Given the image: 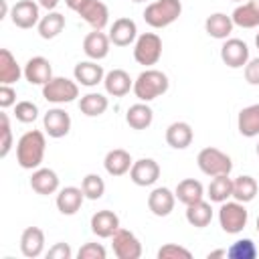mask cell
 Wrapping results in <instances>:
<instances>
[{
  "instance_id": "9a60e30c",
  "label": "cell",
  "mask_w": 259,
  "mask_h": 259,
  "mask_svg": "<svg viewBox=\"0 0 259 259\" xmlns=\"http://www.w3.org/2000/svg\"><path fill=\"white\" fill-rule=\"evenodd\" d=\"M174 204H176V194L166 186L154 188L148 196V208L156 217H168L174 210Z\"/></svg>"
},
{
  "instance_id": "5bb4252c",
  "label": "cell",
  "mask_w": 259,
  "mask_h": 259,
  "mask_svg": "<svg viewBox=\"0 0 259 259\" xmlns=\"http://www.w3.org/2000/svg\"><path fill=\"white\" fill-rule=\"evenodd\" d=\"M24 79L30 85H47L53 79V67L45 57H32L24 65Z\"/></svg>"
},
{
  "instance_id": "2e32d148",
  "label": "cell",
  "mask_w": 259,
  "mask_h": 259,
  "mask_svg": "<svg viewBox=\"0 0 259 259\" xmlns=\"http://www.w3.org/2000/svg\"><path fill=\"white\" fill-rule=\"evenodd\" d=\"M93 30H103L109 22V10L99 0H89L79 12H77Z\"/></svg>"
},
{
  "instance_id": "b9f144b4",
  "label": "cell",
  "mask_w": 259,
  "mask_h": 259,
  "mask_svg": "<svg viewBox=\"0 0 259 259\" xmlns=\"http://www.w3.org/2000/svg\"><path fill=\"white\" fill-rule=\"evenodd\" d=\"M77 257L79 259H105L107 257V251L103 245L99 243H85L79 251H77Z\"/></svg>"
},
{
  "instance_id": "f6af8a7d",
  "label": "cell",
  "mask_w": 259,
  "mask_h": 259,
  "mask_svg": "<svg viewBox=\"0 0 259 259\" xmlns=\"http://www.w3.org/2000/svg\"><path fill=\"white\" fill-rule=\"evenodd\" d=\"M71 247L67 243H55L49 251H47V257L49 259H71Z\"/></svg>"
},
{
  "instance_id": "484cf974",
  "label": "cell",
  "mask_w": 259,
  "mask_h": 259,
  "mask_svg": "<svg viewBox=\"0 0 259 259\" xmlns=\"http://www.w3.org/2000/svg\"><path fill=\"white\" fill-rule=\"evenodd\" d=\"M233 26H235L233 18L227 16L225 12H214V14H210V16L204 20V30H206V34L212 36V38H219V40H227L229 34L233 32Z\"/></svg>"
},
{
  "instance_id": "f35d334b",
  "label": "cell",
  "mask_w": 259,
  "mask_h": 259,
  "mask_svg": "<svg viewBox=\"0 0 259 259\" xmlns=\"http://www.w3.org/2000/svg\"><path fill=\"white\" fill-rule=\"evenodd\" d=\"M14 117L20 123H32L38 117V107L32 101H18L14 105Z\"/></svg>"
},
{
  "instance_id": "ac0fdd59",
  "label": "cell",
  "mask_w": 259,
  "mask_h": 259,
  "mask_svg": "<svg viewBox=\"0 0 259 259\" xmlns=\"http://www.w3.org/2000/svg\"><path fill=\"white\" fill-rule=\"evenodd\" d=\"M109 34L101 32V30H93L83 38V51L91 61H101L109 55Z\"/></svg>"
},
{
  "instance_id": "83f0119b",
  "label": "cell",
  "mask_w": 259,
  "mask_h": 259,
  "mask_svg": "<svg viewBox=\"0 0 259 259\" xmlns=\"http://www.w3.org/2000/svg\"><path fill=\"white\" fill-rule=\"evenodd\" d=\"M24 75V69L16 63L8 49H0V85H12Z\"/></svg>"
},
{
  "instance_id": "db71d44e",
  "label": "cell",
  "mask_w": 259,
  "mask_h": 259,
  "mask_svg": "<svg viewBox=\"0 0 259 259\" xmlns=\"http://www.w3.org/2000/svg\"><path fill=\"white\" fill-rule=\"evenodd\" d=\"M132 2H146V0H132Z\"/></svg>"
},
{
  "instance_id": "8fae6325",
  "label": "cell",
  "mask_w": 259,
  "mask_h": 259,
  "mask_svg": "<svg viewBox=\"0 0 259 259\" xmlns=\"http://www.w3.org/2000/svg\"><path fill=\"white\" fill-rule=\"evenodd\" d=\"M130 178L136 186H152L160 178V164L152 158H140L132 164Z\"/></svg>"
},
{
  "instance_id": "7c38bea8",
  "label": "cell",
  "mask_w": 259,
  "mask_h": 259,
  "mask_svg": "<svg viewBox=\"0 0 259 259\" xmlns=\"http://www.w3.org/2000/svg\"><path fill=\"white\" fill-rule=\"evenodd\" d=\"M42 125H45V132L51 136V138H65L71 130V115L61 109V107H53L45 113L42 117Z\"/></svg>"
},
{
  "instance_id": "30bf717a",
  "label": "cell",
  "mask_w": 259,
  "mask_h": 259,
  "mask_svg": "<svg viewBox=\"0 0 259 259\" xmlns=\"http://www.w3.org/2000/svg\"><path fill=\"white\" fill-rule=\"evenodd\" d=\"M221 59L231 69H241L249 61V47L241 38H227L221 47Z\"/></svg>"
},
{
  "instance_id": "60d3db41",
  "label": "cell",
  "mask_w": 259,
  "mask_h": 259,
  "mask_svg": "<svg viewBox=\"0 0 259 259\" xmlns=\"http://www.w3.org/2000/svg\"><path fill=\"white\" fill-rule=\"evenodd\" d=\"M0 132H2V144H0V158H6L12 148V130L6 113H0Z\"/></svg>"
},
{
  "instance_id": "681fc988",
  "label": "cell",
  "mask_w": 259,
  "mask_h": 259,
  "mask_svg": "<svg viewBox=\"0 0 259 259\" xmlns=\"http://www.w3.org/2000/svg\"><path fill=\"white\" fill-rule=\"evenodd\" d=\"M8 12V6H6V0H0V18H4Z\"/></svg>"
},
{
  "instance_id": "9c48e42d",
  "label": "cell",
  "mask_w": 259,
  "mask_h": 259,
  "mask_svg": "<svg viewBox=\"0 0 259 259\" xmlns=\"http://www.w3.org/2000/svg\"><path fill=\"white\" fill-rule=\"evenodd\" d=\"M10 20L14 26L18 28H32L38 26L40 22V14H38V4L32 0H18L12 8H10Z\"/></svg>"
},
{
  "instance_id": "8d00e7d4",
  "label": "cell",
  "mask_w": 259,
  "mask_h": 259,
  "mask_svg": "<svg viewBox=\"0 0 259 259\" xmlns=\"http://www.w3.org/2000/svg\"><path fill=\"white\" fill-rule=\"evenodd\" d=\"M227 257H231V259H255L257 247L251 239H239L227 249Z\"/></svg>"
},
{
  "instance_id": "8992f818",
  "label": "cell",
  "mask_w": 259,
  "mask_h": 259,
  "mask_svg": "<svg viewBox=\"0 0 259 259\" xmlns=\"http://www.w3.org/2000/svg\"><path fill=\"white\" fill-rule=\"evenodd\" d=\"M247 219H249V212L245 208L243 202L235 200V202H221V208H219V223H221V229L229 235H237L245 229L247 225Z\"/></svg>"
},
{
  "instance_id": "4fadbf2b",
  "label": "cell",
  "mask_w": 259,
  "mask_h": 259,
  "mask_svg": "<svg viewBox=\"0 0 259 259\" xmlns=\"http://www.w3.org/2000/svg\"><path fill=\"white\" fill-rule=\"evenodd\" d=\"M138 38V26L132 18L121 16L117 20H113L111 28H109V40L115 47H130L132 42H136Z\"/></svg>"
},
{
  "instance_id": "bcb514c9",
  "label": "cell",
  "mask_w": 259,
  "mask_h": 259,
  "mask_svg": "<svg viewBox=\"0 0 259 259\" xmlns=\"http://www.w3.org/2000/svg\"><path fill=\"white\" fill-rule=\"evenodd\" d=\"M87 2H89V0H65V4H67L71 10H75V12H79Z\"/></svg>"
},
{
  "instance_id": "e0dca14e",
  "label": "cell",
  "mask_w": 259,
  "mask_h": 259,
  "mask_svg": "<svg viewBox=\"0 0 259 259\" xmlns=\"http://www.w3.org/2000/svg\"><path fill=\"white\" fill-rule=\"evenodd\" d=\"M73 75H75V81L83 87H95L97 83H103L105 79V73H103V67L97 65V61H81L75 65L73 69Z\"/></svg>"
},
{
  "instance_id": "52a82bcc",
  "label": "cell",
  "mask_w": 259,
  "mask_h": 259,
  "mask_svg": "<svg viewBox=\"0 0 259 259\" xmlns=\"http://www.w3.org/2000/svg\"><path fill=\"white\" fill-rule=\"evenodd\" d=\"M42 97L51 103H71L79 97V83L67 77H53L42 85Z\"/></svg>"
},
{
  "instance_id": "ffe728a7",
  "label": "cell",
  "mask_w": 259,
  "mask_h": 259,
  "mask_svg": "<svg viewBox=\"0 0 259 259\" xmlns=\"http://www.w3.org/2000/svg\"><path fill=\"white\" fill-rule=\"evenodd\" d=\"M83 198H85L83 188H77V186H65V188L59 190L55 202H57V208H59L61 214L71 217V214H75V212L81 208Z\"/></svg>"
},
{
  "instance_id": "44dd1931",
  "label": "cell",
  "mask_w": 259,
  "mask_h": 259,
  "mask_svg": "<svg viewBox=\"0 0 259 259\" xmlns=\"http://www.w3.org/2000/svg\"><path fill=\"white\" fill-rule=\"evenodd\" d=\"M20 251L24 257L34 259L45 251V233L38 227H26L20 235Z\"/></svg>"
},
{
  "instance_id": "74e56055",
  "label": "cell",
  "mask_w": 259,
  "mask_h": 259,
  "mask_svg": "<svg viewBox=\"0 0 259 259\" xmlns=\"http://www.w3.org/2000/svg\"><path fill=\"white\" fill-rule=\"evenodd\" d=\"M81 188H83L85 198L97 200V198H101L103 192H105V182H103V178H101L99 174H87V176L83 178V182H81Z\"/></svg>"
},
{
  "instance_id": "f5cc1de1",
  "label": "cell",
  "mask_w": 259,
  "mask_h": 259,
  "mask_svg": "<svg viewBox=\"0 0 259 259\" xmlns=\"http://www.w3.org/2000/svg\"><path fill=\"white\" fill-rule=\"evenodd\" d=\"M257 233H259V217H257Z\"/></svg>"
},
{
  "instance_id": "4316f807",
  "label": "cell",
  "mask_w": 259,
  "mask_h": 259,
  "mask_svg": "<svg viewBox=\"0 0 259 259\" xmlns=\"http://www.w3.org/2000/svg\"><path fill=\"white\" fill-rule=\"evenodd\" d=\"M231 18L241 28H255V26H259V0H249V2L239 4L233 10Z\"/></svg>"
},
{
  "instance_id": "c3c4849f",
  "label": "cell",
  "mask_w": 259,
  "mask_h": 259,
  "mask_svg": "<svg viewBox=\"0 0 259 259\" xmlns=\"http://www.w3.org/2000/svg\"><path fill=\"white\" fill-rule=\"evenodd\" d=\"M206 257H208V259H214V257H227V251H225V249H219V251H210Z\"/></svg>"
},
{
  "instance_id": "11a10c76",
  "label": "cell",
  "mask_w": 259,
  "mask_h": 259,
  "mask_svg": "<svg viewBox=\"0 0 259 259\" xmlns=\"http://www.w3.org/2000/svg\"><path fill=\"white\" fill-rule=\"evenodd\" d=\"M233 2H243V0H233Z\"/></svg>"
},
{
  "instance_id": "7bdbcfd3",
  "label": "cell",
  "mask_w": 259,
  "mask_h": 259,
  "mask_svg": "<svg viewBox=\"0 0 259 259\" xmlns=\"http://www.w3.org/2000/svg\"><path fill=\"white\" fill-rule=\"evenodd\" d=\"M245 81L249 85H259V57L247 61V65H245Z\"/></svg>"
},
{
  "instance_id": "d4e9b609",
  "label": "cell",
  "mask_w": 259,
  "mask_h": 259,
  "mask_svg": "<svg viewBox=\"0 0 259 259\" xmlns=\"http://www.w3.org/2000/svg\"><path fill=\"white\" fill-rule=\"evenodd\" d=\"M134 160L130 156V152L121 150V148H115V150H109L105 154V160H103V166H105V172L109 176H123L130 172Z\"/></svg>"
},
{
  "instance_id": "277c9868",
  "label": "cell",
  "mask_w": 259,
  "mask_h": 259,
  "mask_svg": "<svg viewBox=\"0 0 259 259\" xmlns=\"http://www.w3.org/2000/svg\"><path fill=\"white\" fill-rule=\"evenodd\" d=\"M196 164L200 168L202 174L206 176H221V174H231L233 170V160L231 156H227L225 152H221L219 148H202L196 156Z\"/></svg>"
},
{
  "instance_id": "cb8c5ba5",
  "label": "cell",
  "mask_w": 259,
  "mask_h": 259,
  "mask_svg": "<svg viewBox=\"0 0 259 259\" xmlns=\"http://www.w3.org/2000/svg\"><path fill=\"white\" fill-rule=\"evenodd\" d=\"M192 140H194V132H192L190 123H186V121H174L166 127V142L174 150L188 148L192 144Z\"/></svg>"
},
{
  "instance_id": "d6986e66",
  "label": "cell",
  "mask_w": 259,
  "mask_h": 259,
  "mask_svg": "<svg viewBox=\"0 0 259 259\" xmlns=\"http://www.w3.org/2000/svg\"><path fill=\"white\" fill-rule=\"evenodd\" d=\"M117 229H119V217L113 210L103 208L91 217V231L101 239H111Z\"/></svg>"
},
{
  "instance_id": "836d02e7",
  "label": "cell",
  "mask_w": 259,
  "mask_h": 259,
  "mask_svg": "<svg viewBox=\"0 0 259 259\" xmlns=\"http://www.w3.org/2000/svg\"><path fill=\"white\" fill-rule=\"evenodd\" d=\"M38 34H40V38H55V36H59L61 32H63V28H65V16L61 14V12H55V10H49V14L47 16H42L40 18V22H38Z\"/></svg>"
},
{
  "instance_id": "816d5d0a",
  "label": "cell",
  "mask_w": 259,
  "mask_h": 259,
  "mask_svg": "<svg viewBox=\"0 0 259 259\" xmlns=\"http://www.w3.org/2000/svg\"><path fill=\"white\" fill-rule=\"evenodd\" d=\"M255 152H257V156H259V144H257V148H255Z\"/></svg>"
},
{
  "instance_id": "5b68a950",
  "label": "cell",
  "mask_w": 259,
  "mask_h": 259,
  "mask_svg": "<svg viewBox=\"0 0 259 259\" xmlns=\"http://www.w3.org/2000/svg\"><path fill=\"white\" fill-rule=\"evenodd\" d=\"M162 57V38L156 32H144L134 42V59L138 65L152 67Z\"/></svg>"
},
{
  "instance_id": "7a4b0ae2",
  "label": "cell",
  "mask_w": 259,
  "mask_h": 259,
  "mask_svg": "<svg viewBox=\"0 0 259 259\" xmlns=\"http://www.w3.org/2000/svg\"><path fill=\"white\" fill-rule=\"evenodd\" d=\"M168 85H170V81H168L166 73H162L158 69H146L134 81V89L132 91L140 101L148 103V101L164 95L168 91Z\"/></svg>"
},
{
  "instance_id": "3957f363",
  "label": "cell",
  "mask_w": 259,
  "mask_h": 259,
  "mask_svg": "<svg viewBox=\"0 0 259 259\" xmlns=\"http://www.w3.org/2000/svg\"><path fill=\"white\" fill-rule=\"evenodd\" d=\"M182 14L180 0H154L144 10V20L152 28H166Z\"/></svg>"
},
{
  "instance_id": "d590c367",
  "label": "cell",
  "mask_w": 259,
  "mask_h": 259,
  "mask_svg": "<svg viewBox=\"0 0 259 259\" xmlns=\"http://www.w3.org/2000/svg\"><path fill=\"white\" fill-rule=\"evenodd\" d=\"M229 196H233V180L229 178V174H221L214 176L208 184V198L210 202H225Z\"/></svg>"
},
{
  "instance_id": "4dcf8cb0",
  "label": "cell",
  "mask_w": 259,
  "mask_h": 259,
  "mask_svg": "<svg viewBox=\"0 0 259 259\" xmlns=\"http://www.w3.org/2000/svg\"><path fill=\"white\" fill-rule=\"evenodd\" d=\"M174 194H176V198H178L182 204L188 206V204H194V202L202 200V196H204V186H202L198 180H194V178H184V180L178 182Z\"/></svg>"
},
{
  "instance_id": "1f68e13d",
  "label": "cell",
  "mask_w": 259,
  "mask_h": 259,
  "mask_svg": "<svg viewBox=\"0 0 259 259\" xmlns=\"http://www.w3.org/2000/svg\"><path fill=\"white\" fill-rule=\"evenodd\" d=\"M257 190H259V184L253 176H239L233 180V198L239 200V202H251L255 196H257Z\"/></svg>"
},
{
  "instance_id": "603a6c76",
  "label": "cell",
  "mask_w": 259,
  "mask_h": 259,
  "mask_svg": "<svg viewBox=\"0 0 259 259\" xmlns=\"http://www.w3.org/2000/svg\"><path fill=\"white\" fill-rule=\"evenodd\" d=\"M30 188L36 194H55L59 190V176L51 168H36L30 176Z\"/></svg>"
},
{
  "instance_id": "ba28073f",
  "label": "cell",
  "mask_w": 259,
  "mask_h": 259,
  "mask_svg": "<svg viewBox=\"0 0 259 259\" xmlns=\"http://www.w3.org/2000/svg\"><path fill=\"white\" fill-rule=\"evenodd\" d=\"M111 247L117 259H140L142 257V243L140 239L127 231V229H117L111 237Z\"/></svg>"
},
{
  "instance_id": "e575fe53",
  "label": "cell",
  "mask_w": 259,
  "mask_h": 259,
  "mask_svg": "<svg viewBox=\"0 0 259 259\" xmlns=\"http://www.w3.org/2000/svg\"><path fill=\"white\" fill-rule=\"evenodd\" d=\"M107 105H109V101H107V97L101 95V93H87V95H83L81 101H79V109H81V113H85L87 117H99L101 113H105Z\"/></svg>"
},
{
  "instance_id": "7402d4cb",
  "label": "cell",
  "mask_w": 259,
  "mask_h": 259,
  "mask_svg": "<svg viewBox=\"0 0 259 259\" xmlns=\"http://www.w3.org/2000/svg\"><path fill=\"white\" fill-rule=\"evenodd\" d=\"M103 85H105V91L113 97H123L130 93V89H134V81L130 77L127 71L123 69H113L109 73H105V79H103Z\"/></svg>"
},
{
  "instance_id": "ab89813d",
  "label": "cell",
  "mask_w": 259,
  "mask_h": 259,
  "mask_svg": "<svg viewBox=\"0 0 259 259\" xmlns=\"http://www.w3.org/2000/svg\"><path fill=\"white\" fill-rule=\"evenodd\" d=\"M192 253L180 245L174 243H166L164 247L158 249V259H190Z\"/></svg>"
},
{
  "instance_id": "6da1fadb",
  "label": "cell",
  "mask_w": 259,
  "mask_h": 259,
  "mask_svg": "<svg viewBox=\"0 0 259 259\" xmlns=\"http://www.w3.org/2000/svg\"><path fill=\"white\" fill-rule=\"evenodd\" d=\"M45 150H47V140L40 130H30V132L22 134L16 144V160H18L20 168L36 170L42 164Z\"/></svg>"
},
{
  "instance_id": "f546056e",
  "label": "cell",
  "mask_w": 259,
  "mask_h": 259,
  "mask_svg": "<svg viewBox=\"0 0 259 259\" xmlns=\"http://www.w3.org/2000/svg\"><path fill=\"white\" fill-rule=\"evenodd\" d=\"M125 121H127V125L134 127V130H146V127H150L152 121H154V111H152V107H150L148 103H144V101L134 103V105H130L127 111H125Z\"/></svg>"
},
{
  "instance_id": "ee69618b",
  "label": "cell",
  "mask_w": 259,
  "mask_h": 259,
  "mask_svg": "<svg viewBox=\"0 0 259 259\" xmlns=\"http://www.w3.org/2000/svg\"><path fill=\"white\" fill-rule=\"evenodd\" d=\"M12 105H16V91L10 85H0V107L8 109Z\"/></svg>"
},
{
  "instance_id": "d6a6232c",
  "label": "cell",
  "mask_w": 259,
  "mask_h": 259,
  "mask_svg": "<svg viewBox=\"0 0 259 259\" xmlns=\"http://www.w3.org/2000/svg\"><path fill=\"white\" fill-rule=\"evenodd\" d=\"M186 221L196 227V229H204L210 225L212 221V208L206 200H198L194 204H188L186 206Z\"/></svg>"
},
{
  "instance_id": "7dc6e473",
  "label": "cell",
  "mask_w": 259,
  "mask_h": 259,
  "mask_svg": "<svg viewBox=\"0 0 259 259\" xmlns=\"http://www.w3.org/2000/svg\"><path fill=\"white\" fill-rule=\"evenodd\" d=\"M57 4H59V0H38V6H42L47 10H55Z\"/></svg>"
},
{
  "instance_id": "f907efd6",
  "label": "cell",
  "mask_w": 259,
  "mask_h": 259,
  "mask_svg": "<svg viewBox=\"0 0 259 259\" xmlns=\"http://www.w3.org/2000/svg\"><path fill=\"white\" fill-rule=\"evenodd\" d=\"M255 45H257V49H259V32L255 34Z\"/></svg>"
},
{
  "instance_id": "f1b7e54d",
  "label": "cell",
  "mask_w": 259,
  "mask_h": 259,
  "mask_svg": "<svg viewBox=\"0 0 259 259\" xmlns=\"http://www.w3.org/2000/svg\"><path fill=\"white\" fill-rule=\"evenodd\" d=\"M237 127H239V134L245 138L259 136V103H253L239 111Z\"/></svg>"
}]
</instances>
